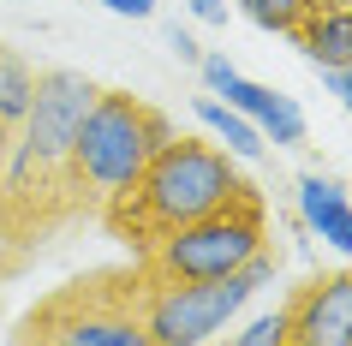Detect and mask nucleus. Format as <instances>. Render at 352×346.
I'll return each mask as SVG.
<instances>
[{"mask_svg":"<svg viewBox=\"0 0 352 346\" xmlns=\"http://www.w3.org/2000/svg\"><path fill=\"white\" fill-rule=\"evenodd\" d=\"M96 102V84L72 66L36 72V102L19 126L6 167H0V274L19 269L30 251L78 221L72 209V144L84 126V108Z\"/></svg>","mask_w":352,"mask_h":346,"instance_id":"1","label":"nucleus"},{"mask_svg":"<svg viewBox=\"0 0 352 346\" xmlns=\"http://www.w3.org/2000/svg\"><path fill=\"white\" fill-rule=\"evenodd\" d=\"M239 191V167L221 144H204V138H167L149 167L120 191V197L102 209V227H108L131 257H144L149 245H162L167 233L191 227L197 215H209L215 203H227Z\"/></svg>","mask_w":352,"mask_h":346,"instance_id":"2","label":"nucleus"},{"mask_svg":"<svg viewBox=\"0 0 352 346\" xmlns=\"http://www.w3.org/2000/svg\"><path fill=\"white\" fill-rule=\"evenodd\" d=\"M173 138L162 108H149L144 96L131 90H96V102L84 108L72 144V209L78 221L102 215L120 191L149 167V155Z\"/></svg>","mask_w":352,"mask_h":346,"instance_id":"3","label":"nucleus"},{"mask_svg":"<svg viewBox=\"0 0 352 346\" xmlns=\"http://www.w3.org/2000/svg\"><path fill=\"white\" fill-rule=\"evenodd\" d=\"M257 257H269V197L251 180H239V191L227 203H215L209 215H197L179 233H167L162 245H149L131 269H138L144 292H155V287H191V281L239 274Z\"/></svg>","mask_w":352,"mask_h":346,"instance_id":"4","label":"nucleus"},{"mask_svg":"<svg viewBox=\"0 0 352 346\" xmlns=\"http://www.w3.org/2000/svg\"><path fill=\"white\" fill-rule=\"evenodd\" d=\"M12 346H149L138 269H102L54 287L19 323Z\"/></svg>","mask_w":352,"mask_h":346,"instance_id":"5","label":"nucleus"},{"mask_svg":"<svg viewBox=\"0 0 352 346\" xmlns=\"http://www.w3.org/2000/svg\"><path fill=\"white\" fill-rule=\"evenodd\" d=\"M269 274H275V251L257 257V263H245L239 274H221V281H191V287L144 292V334H149V346H204L239 305H251V292H257Z\"/></svg>","mask_w":352,"mask_h":346,"instance_id":"6","label":"nucleus"},{"mask_svg":"<svg viewBox=\"0 0 352 346\" xmlns=\"http://www.w3.org/2000/svg\"><path fill=\"white\" fill-rule=\"evenodd\" d=\"M280 346H352V269L316 274L287 299Z\"/></svg>","mask_w":352,"mask_h":346,"instance_id":"7","label":"nucleus"},{"mask_svg":"<svg viewBox=\"0 0 352 346\" xmlns=\"http://www.w3.org/2000/svg\"><path fill=\"white\" fill-rule=\"evenodd\" d=\"M293 42L322 66V72L352 66V0H316L311 19L293 30Z\"/></svg>","mask_w":352,"mask_h":346,"instance_id":"8","label":"nucleus"},{"mask_svg":"<svg viewBox=\"0 0 352 346\" xmlns=\"http://www.w3.org/2000/svg\"><path fill=\"white\" fill-rule=\"evenodd\" d=\"M221 96H227V102H233L239 113H251V120H257V126L269 131L275 144H305V113H298L293 102H287V96L263 90V84H245L239 72H233V78L221 84Z\"/></svg>","mask_w":352,"mask_h":346,"instance_id":"9","label":"nucleus"},{"mask_svg":"<svg viewBox=\"0 0 352 346\" xmlns=\"http://www.w3.org/2000/svg\"><path fill=\"white\" fill-rule=\"evenodd\" d=\"M298 209H305V221H311L322 239H334L340 251H352V203H346V191L334 180L305 173V180H298Z\"/></svg>","mask_w":352,"mask_h":346,"instance_id":"10","label":"nucleus"},{"mask_svg":"<svg viewBox=\"0 0 352 346\" xmlns=\"http://www.w3.org/2000/svg\"><path fill=\"white\" fill-rule=\"evenodd\" d=\"M197 120L227 144V155H257V149H263L257 126H251L239 108H221V102H209V96H204V102H197Z\"/></svg>","mask_w":352,"mask_h":346,"instance_id":"11","label":"nucleus"},{"mask_svg":"<svg viewBox=\"0 0 352 346\" xmlns=\"http://www.w3.org/2000/svg\"><path fill=\"white\" fill-rule=\"evenodd\" d=\"M311 6L316 0H239L245 19L257 24V30H275V36H293L298 24L311 19Z\"/></svg>","mask_w":352,"mask_h":346,"instance_id":"12","label":"nucleus"},{"mask_svg":"<svg viewBox=\"0 0 352 346\" xmlns=\"http://www.w3.org/2000/svg\"><path fill=\"white\" fill-rule=\"evenodd\" d=\"M108 12H120V19H149L155 12V0H102Z\"/></svg>","mask_w":352,"mask_h":346,"instance_id":"13","label":"nucleus"},{"mask_svg":"<svg viewBox=\"0 0 352 346\" xmlns=\"http://www.w3.org/2000/svg\"><path fill=\"white\" fill-rule=\"evenodd\" d=\"M204 78L215 84V90H221L227 78H233V60H227V54H209V60H204Z\"/></svg>","mask_w":352,"mask_h":346,"instance_id":"14","label":"nucleus"},{"mask_svg":"<svg viewBox=\"0 0 352 346\" xmlns=\"http://www.w3.org/2000/svg\"><path fill=\"white\" fill-rule=\"evenodd\" d=\"M322 78H329V90H334V96H340V102L352 108V66H340V72H322Z\"/></svg>","mask_w":352,"mask_h":346,"instance_id":"15","label":"nucleus"},{"mask_svg":"<svg viewBox=\"0 0 352 346\" xmlns=\"http://www.w3.org/2000/svg\"><path fill=\"white\" fill-rule=\"evenodd\" d=\"M191 12H197L204 24H227V6H221V0H191Z\"/></svg>","mask_w":352,"mask_h":346,"instance_id":"16","label":"nucleus"},{"mask_svg":"<svg viewBox=\"0 0 352 346\" xmlns=\"http://www.w3.org/2000/svg\"><path fill=\"white\" fill-rule=\"evenodd\" d=\"M167 42H173V54H179V60H197V42H191L186 30H179V24H173V30H167Z\"/></svg>","mask_w":352,"mask_h":346,"instance_id":"17","label":"nucleus"}]
</instances>
